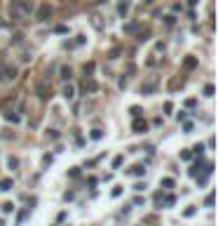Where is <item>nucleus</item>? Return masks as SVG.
Listing matches in <instances>:
<instances>
[{
    "instance_id": "39",
    "label": "nucleus",
    "mask_w": 218,
    "mask_h": 226,
    "mask_svg": "<svg viewBox=\"0 0 218 226\" xmlns=\"http://www.w3.org/2000/svg\"><path fill=\"white\" fill-rule=\"evenodd\" d=\"M143 2H146V5H153V2H155V0H143Z\"/></svg>"
},
{
    "instance_id": "30",
    "label": "nucleus",
    "mask_w": 218,
    "mask_h": 226,
    "mask_svg": "<svg viewBox=\"0 0 218 226\" xmlns=\"http://www.w3.org/2000/svg\"><path fill=\"white\" fill-rule=\"evenodd\" d=\"M171 111H174V104H171V101H166V104H164V113H171Z\"/></svg>"
},
{
    "instance_id": "35",
    "label": "nucleus",
    "mask_w": 218,
    "mask_h": 226,
    "mask_svg": "<svg viewBox=\"0 0 218 226\" xmlns=\"http://www.w3.org/2000/svg\"><path fill=\"white\" fill-rule=\"evenodd\" d=\"M164 21H166V26H174V24H176V17H164Z\"/></svg>"
},
{
    "instance_id": "40",
    "label": "nucleus",
    "mask_w": 218,
    "mask_h": 226,
    "mask_svg": "<svg viewBox=\"0 0 218 226\" xmlns=\"http://www.w3.org/2000/svg\"><path fill=\"white\" fill-rule=\"evenodd\" d=\"M96 2H99V5H101V2H106V0H96Z\"/></svg>"
},
{
    "instance_id": "38",
    "label": "nucleus",
    "mask_w": 218,
    "mask_h": 226,
    "mask_svg": "<svg viewBox=\"0 0 218 226\" xmlns=\"http://www.w3.org/2000/svg\"><path fill=\"white\" fill-rule=\"evenodd\" d=\"M195 104H197V99H188V101H185V106H188V109H192Z\"/></svg>"
},
{
    "instance_id": "3",
    "label": "nucleus",
    "mask_w": 218,
    "mask_h": 226,
    "mask_svg": "<svg viewBox=\"0 0 218 226\" xmlns=\"http://www.w3.org/2000/svg\"><path fill=\"white\" fill-rule=\"evenodd\" d=\"M35 94H38L42 101H47L49 97H52V87H49L47 82H38V85H35Z\"/></svg>"
},
{
    "instance_id": "29",
    "label": "nucleus",
    "mask_w": 218,
    "mask_h": 226,
    "mask_svg": "<svg viewBox=\"0 0 218 226\" xmlns=\"http://www.w3.org/2000/svg\"><path fill=\"white\" fill-rule=\"evenodd\" d=\"M190 158H192L190 151H181V160H190Z\"/></svg>"
},
{
    "instance_id": "31",
    "label": "nucleus",
    "mask_w": 218,
    "mask_h": 226,
    "mask_svg": "<svg viewBox=\"0 0 218 226\" xmlns=\"http://www.w3.org/2000/svg\"><path fill=\"white\" fill-rule=\"evenodd\" d=\"M122 160H124L122 155H117V158H115V160H113V167H120V165H122Z\"/></svg>"
},
{
    "instance_id": "15",
    "label": "nucleus",
    "mask_w": 218,
    "mask_h": 226,
    "mask_svg": "<svg viewBox=\"0 0 218 226\" xmlns=\"http://www.w3.org/2000/svg\"><path fill=\"white\" fill-rule=\"evenodd\" d=\"M159 186H164V189H174V179H169V177H164V179L159 181Z\"/></svg>"
},
{
    "instance_id": "32",
    "label": "nucleus",
    "mask_w": 218,
    "mask_h": 226,
    "mask_svg": "<svg viewBox=\"0 0 218 226\" xmlns=\"http://www.w3.org/2000/svg\"><path fill=\"white\" fill-rule=\"evenodd\" d=\"M54 31H56V33H68V26H63V24H61V26H56Z\"/></svg>"
},
{
    "instance_id": "27",
    "label": "nucleus",
    "mask_w": 218,
    "mask_h": 226,
    "mask_svg": "<svg viewBox=\"0 0 218 226\" xmlns=\"http://www.w3.org/2000/svg\"><path fill=\"white\" fill-rule=\"evenodd\" d=\"M204 205H206V207H211V205H213V193H209V196H206V200H204Z\"/></svg>"
},
{
    "instance_id": "12",
    "label": "nucleus",
    "mask_w": 218,
    "mask_h": 226,
    "mask_svg": "<svg viewBox=\"0 0 218 226\" xmlns=\"http://www.w3.org/2000/svg\"><path fill=\"white\" fill-rule=\"evenodd\" d=\"M12 186H14V181H12V179H2V181H0V191H9Z\"/></svg>"
},
{
    "instance_id": "41",
    "label": "nucleus",
    "mask_w": 218,
    "mask_h": 226,
    "mask_svg": "<svg viewBox=\"0 0 218 226\" xmlns=\"http://www.w3.org/2000/svg\"><path fill=\"white\" fill-rule=\"evenodd\" d=\"M0 226H5V221H2V219H0Z\"/></svg>"
},
{
    "instance_id": "1",
    "label": "nucleus",
    "mask_w": 218,
    "mask_h": 226,
    "mask_svg": "<svg viewBox=\"0 0 218 226\" xmlns=\"http://www.w3.org/2000/svg\"><path fill=\"white\" fill-rule=\"evenodd\" d=\"M31 9H33V2L31 0H12V5H9V14L14 19H24L31 14Z\"/></svg>"
},
{
    "instance_id": "33",
    "label": "nucleus",
    "mask_w": 218,
    "mask_h": 226,
    "mask_svg": "<svg viewBox=\"0 0 218 226\" xmlns=\"http://www.w3.org/2000/svg\"><path fill=\"white\" fill-rule=\"evenodd\" d=\"M47 137H49V139H59V132H56V130H49V132H47Z\"/></svg>"
},
{
    "instance_id": "25",
    "label": "nucleus",
    "mask_w": 218,
    "mask_h": 226,
    "mask_svg": "<svg viewBox=\"0 0 218 226\" xmlns=\"http://www.w3.org/2000/svg\"><path fill=\"white\" fill-rule=\"evenodd\" d=\"M129 113H131L134 118H139V116H141V109H139V106H131V109H129Z\"/></svg>"
},
{
    "instance_id": "8",
    "label": "nucleus",
    "mask_w": 218,
    "mask_h": 226,
    "mask_svg": "<svg viewBox=\"0 0 218 226\" xmlns=\"http://www.w3.org/2000/svg\"><path fill=\"white\" fill-rule=\"evenodd\" d=\"M183 68H188V71L197 68V59H195V57H185L183 59Z\"/></svg>"
},
{
    "instance_id": "14",
    "label": "nucleus",
    "mask_w": 218,
    "mask_h": 226,
    "mask_svg": "<svg viewBox=\"0 0 218 226\" xmlns=\"http://www.w3.org/2000/svg\"><path fill=\"white\" fill-rule=\"evenodd\" d=\"M92 24H94L96 31H101V28H103V24H101V17H99V14H94V17H92Z\"/></svg>"
},
{
    "instance_id": "28",
    "label": "nucleus",
    "mask_w": 218,
    "mask_h": 226,
    "mask_svg": "<svg viewBox=\"0 0 218 226\" xmlns=\"http://www.w3.org/2000/svg\"><path fill=\"white\" fill-rule=\"evenodd\" d=\"M7 165L12 167V170H14V167H19V160H17V158H9V160H7Z\"/></svg>"
},
{
    "instance_id": "18",
    "label": "nucleus",
    "mask_w": 218,
    "mask_h": 226,
    "mask_svg": "<svg viewBox=\"0 0 218 226\" xmlns=\"http://www.w3.org/2000/svg\"><path fill=\"white\" fill-rule=\"evenodd\" d=\"M139 31V24H127L124 26V33H136Z\"/></svg>"
},
{
    "instance_id": "13",
    "label": "nucleus",
    "mask_w": 218,
    "mask_h": 226,
    "mask_svg": "<svg viewBox=\"0 0 218 226\" xmlns=\"http://www.w3.org/2000/svg\"><path fill=\"white\" fill-rule=\"evenodd\" d=\"M70 75H73L70 66H61V78H63V80H70Z\"/></svg>"
},
{
    "instance_id": "37",
    "label": "nucleus",
    "mask_w": 218,
    "mask_h": 226,
    "mask_svg": "<svg viewBox=\"0 0 218 226\" xmlns=\"http://www.w3.org/2000/svg\"><path fill=\"white\" fill-rule=\"evenodd\" d=\"M192 151H195V153H197V155H202V151H204V146H202V144H197V146H195V148H192Z\"/></svg>"
},
{
    "instance_id": "16",
    "label": "nucleus",
    "mask_w": 218,
    "mask_h": 226,
    "mask_svg": "<svg viewBox=\"0 0 218 226\" xmlns=\"http://www.w3.org/2000/svg\"><path fill=\"white\" fill-rule=\"evenodd\" d=\"M92 73H94V61L85 64V75H87V78H92Z\"/></svg>"
},
{
    "instance_id": "10",
    "label": "nucleus",
    "mask_w": 218,
    "mask_h": 226,
    "mask_svg": "<svg viewBox=\"0 0 218 226\" xmlns=\"http://www.w3.org/2000/svg\"><path fill=\"white\" fill-rule=\"evenodd\" d=\"M129 174H134V177H143V174H146V167H143V165H134V167L129 170Z\"/></svg>"
},
{
    "instance_id": "20",
    "label": "nucleus",
    "mask_w": 218,
    "mask_h": 226,
    "mask_svg": "<svg viewBox=\"0 0 218 226\" xmlns=\"http://www.w3.org/2000/svg\"><path fill=\"white\" fill-rule=\"evenodd\" d=\"M174 203H176V198L171 196V193H169V196H164V207H171Z\"/></svg>"
},
{
    "instance_id": "5",
    "label": "nucleus",
    "mask_w": 218,
    "mask_h": 226,
    "mask_svg": "<svg viewBox=\"0 0 218 226\" xmlns=\"http://www.w3.org/2000/svg\"><path fill=\"white\" fill-rule=\"evenodd\" d=\"M49 17H52V7L45 2V5H40V9H38V21H49Z\"/></svg>"
},
{
    "instance_id": "22",
    "label": "nucleus",
    "mask_w": 218,
    "mask_h": 226,
    "mask_svg": "<svg viewBox=\"0 0 218 226\" xmlns=\"http://www.w3.org/2000/svg\"><path fill=\"white\" fill-rule=\"evenodd\" d=\"M206 179H209V174H206V172H204V174H202V177H197V184H200V186H204V184H206Z\"/></svg>"
},
{
    "instance_id": "9",
    "label": "nucleus",
    "mask_w": 218,
    "mask_h": 226,
    "mask_svg": "<svg viewBox=\"0 0 218 226\" xmlns=\"http://www.w3.org/2000/svg\"><path fill=\"white\" fill-rule=\"evenodd\" d=\"M82 87H85V92H96V90H99L96 80H92V78H89V80H85V85H82Z\"/></svg>"
},
{
    "instance_id": "7",
    "label": "nucleus",
    "mask_w": 218,
    "mask_h": 226,
    "mask_svg": "<svg viewBox=\"0 0 218 226\" xmlns=\"http://www.w3.org/2000/svg\"><path fill=\"white\" fill-rule=\"evenodd\" d=\"M155 80H150V82H146V85H141V94H153L155 92Z\"/></svg>"
},
{
    "instance_id": "11",
    "label": "nucleus",
    "mask_w": 218,
    "mask_h": 226,
    "mask_svg": "<svg viewBox=\"0 0 218 226\" xmlns=\"http://www.w3.org/2000/svg\"><path fill=\"white\" fill-rule=\"evenodd\" d=\"M63 97H66V99H73V97H75V90H73V85H66V87H63Z\"/></svg>"
},
{
    "instance_id": "26",
    "label": "nucleus",
    "mask_w": 218,
    "mask_h": 226,
    "mask_svg": "<svg viewBox=\"0 0 218 226\" xmlns=\"http://www.w3.org/2000/svg\"><path fill=\"white\" fill-rule=\"evenodd\" d=\"M122 196V186H115L113 189V198H120Z\"/></svg>"
},
{
    "instance_id": "19",
    "label": "nucleus",
    "mask_w": 218,
    "mask_h": 226,
    "mask_svg": "<svg viewBox=\"0 0 218 226\" xmlns=\"http://www.w3.org/2000/svg\"><path fill=\"white\" fill-rule=\"evenodd\" d=\"M92 139H94V141L103 139V130H92Z\"/></svg>"
},
{
    "instance_id": "21",
    "label": "nucleus",
    "mask_w": 218,
    "mask_h": 226,
    "mask_svg": "<svg viewBox=\"0 0 218 226\" xmlns=\"http://www.w3.org/2000/svg\"><path fill=\"white\" fill-rule=\"evenodd\" d=\"M213 85H206V87H204V97H213Z\"/></svg>"
},
{
    "instance_id": "2",
    "label": "nucleus",
    "mask_w": 218,
    "mask_h": 226,
    "mask_svg": "<svg viewBox=\"0 0 218 226\" xmlns=\"http://www.w3.org/2000/svg\"><path fill=\"white\" fill-rule=\"evenodd\" d=\"M17 66H2L0 64V82H12V80H17Z\"/></svg>"
},
{
    "instance_id": "23",
    "label": "nucleus",
    "mask_w": 218,
    "mask_h": 226,
    "mask_svg": "<svg viewBox=\"0 0 218 226\" xmlns=\"http://www.w3.org/2000/svg\"><path fill=\"white\" fill-rule=\"evenodd\" d=\"M12 43H14V45H21V43H24V36H21V33H17V36L12 38Z\"/></svg>"
},
{
    "instance_id": "34",
    "label": "nucleus",
    "mask_w": 218,
    "mask_h": 226,
    "mask_svg": "<svg viewBox=\"0 0 218 226\" xmlns=\"http://www.w3.org/2000/svg\"><path fill=\"white\" fill-rule=\"evenodd\" d=\"M12 210H14V205H12V203H5V205H2V212H12Z\"/></svg>"
},
{
    "instance_id": "24",
    "label": "nucleus",
    "mask_w": 218,
    "mask_h": 226,
    "mask_svg": "<svg viewBox=\"0 0 218 226\" xmlns=\"http://www.w3.org/2000/svg\"><path fill=\"white\" fill-rule=\"evenodd\" d=\"M31 59H33V54H31L28 50H24V54H21V61H31Z\"/></svg>"
},
{
    "instance_id": "17",
    "label": "nucleus",
    "mask_w": 218,
    "mask_h": 226,
    "mask_svg": "<svg viewBox=\"0 0 218 226\" xmlns=\"http://www.w3.org/2000/svg\"><path fill=\"white\" fill-rule=\"evenodd\" d=\"M5 120H9V123H19V116L12 113V111H7V113H5Z\"/></svg>"
},
{
    "instance_id": "6",
    "label": "nucleus",
    "mask_w": 218,
    "mask_h": 226,
    "mask_svg": "<svg viewBox=\"0 0 218 226\" xmlns=\"http://www.w3.org/2000/svg\"><path fill=\"white\" fill-rule=\"evenodd\" d=\"M127 12H129V0H120V5H117V14H120V17H127Z\"/></svg>"
},
{
    "instance_id": "36",
    "label": "nucleus",
    "mask_w": 218,
    "mask_h": 226,
    "mask_svg": "<svg viewBox=\"0 0 218 226\" xmlns=\"http://www.w3.org/2000/svg\"><path fill=\"white\" fill-rule=\"evenodd\" d=\"M195 212H197V210H195V207H188V210H185V212H183V214H185V217H192Z\"/></svg>"
},
{
    "instance_id": "4",
    "label": "nucleus",
    "mask_w": 218,
    "mask_h": 226,
    "mask_svg": "<svg viewBox=\"0 0 218 226\" xmlns=\"http://www.w3.org/2000/svg\"><path fill=\"white\" fill-rule=\"evenodd\" d=\"M131 130L136 132V134H143V132H148V123L143 120V118H134V123H131Z\"/></svg>"
}]
</instances>
